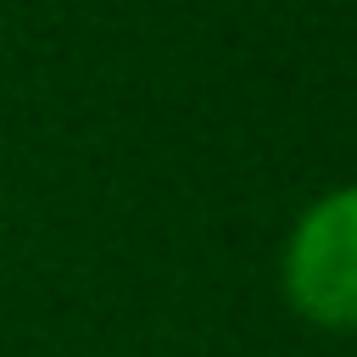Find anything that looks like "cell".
I'll use <instances>...</instances> for the list:
<instances>
[{"label": "cell", "instance_id": "cell-1", "mask_svg": "<svg viewBox=\"0 0 357 357\" xmlns=\"http://www.w3.org/2000/svg\"><path fill=\"white\" fill-rule=\"evenodd\" d=\"M284 296L318 329H357V184L312 201L284 240Z\"/></svg>", "mask_w": 357, "mask_h": 357}]
</instances>
